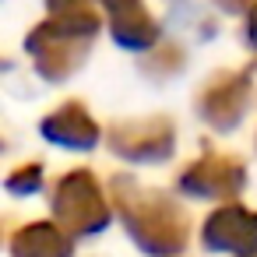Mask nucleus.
Returning <instances> with one entry per match:
<instances>
[{"label": "nucleus", "mask_w": 257, "mask_h": 257, "mask_svg": "<svg viewBox=\"0 0 257 257\" xmlns=\"http://www.w3.org/2000/svg\"><path fill=\"white\" fill-rule=\"evenodd\" d=\"M109 148L127 162H166L176 148V127L169 116L123 120L109 127Z\"/></svg>", "instance_id": "5"}, {"label": "nucleus", "mask_w": 257, "mask_h": 257, "mask_svg": "<svg viewBox=\"0 0 257 257\" xmlns=\"http://www.w3.org/2000/svg\"><path fill=\"white\" fill-rule=\"evenodd\" d=\"M201 243L211 253L257 257V211L243 204H222L201 225Z\"/></svg>", "instance_id": "7"}, {"label": "nucleus", "mask_w": 257, "mask_h": 257, "mask_svg": "<svg viewBox=\"0 0 257 257\" xmlns=\"http://www.w3.org/2000/svg\"><path fill=\"white\" fill-rule=\"evenodd\" d=\"M113 204L116 215L134 239V246L148 257H180L190 239V222L183 208L152 187L134 183L127 173L113 176Z\"/></svg>", "instance_id": "2"}, {"label": "nucleus", "mask_w": 257, "mask_h": 257, "mask_svg": "<svg viewBox=\"0 0 257 257\" xmlns=\"http://www.w3.org/2000/svg\"><path fill=\"white\" fill-rule=\"evenodd\" d=\"M246 46L257 50V4L246 11Z\"/></svg>", "instance_id": "12"}, {"label": "nucleus", "mask_w": 257, "mask_h": 257, "mask_svg": "<svg viewBox=\"0 0 257 257\" xmlns=\"http://www.w3.org/2000/svg\"><path fill=\"white\" fill-rule=\"evenodd\" d=\"M102 29V18L92 4L74 0H50L46 18L25 36V50L39 71V78L60 85L71 74L81 71L88 60V50Z\"/></svg>", "instance_id": "1"}, {"label": "nucleus", "mask_w": 257, "mask_h": 257, "mask_svg": "<svg viewBox=\"0 0 257 257\" xmlns=\"http://www.w3.org/2000/svg\"><path fill=\"white\" fill-rule=\"evenodd\" d=\"M71 236L53 222H29L11 236V257H71Z\"/></svg>", "instance_id": "10"}, {"label": "nucleus", "mask_w": 257, "mask_h": 257, "mask_svg": "<svg viewBox=\"0 0 257 257\" xmlns=\"http://www.w3.org/2000/svg\"><path fill=\"white\" fill-rule=\"evenodd\" d=\"M246 106H250V71H225V74H215L204 92L197 95V113L208 127L215 131H232L239 127V120L246 116Z\"/></svg>", "instance_id": "6"}, {"label": "nucleus", "mask_w": 257, "mask_h": 257, "mask_svg": "<svg viewBox=\"0 0 257 257\" xmlns=\"http://www.w3.org/2000/svg\"><path fill=\"white\" fill-rule=\"evenodd\" d=\"M11 194H18V197H29V194H36L39 187H43V166L39 162H29V166H18L11 176H8V183H4Z\"/></svg>", "instance_id": "11"}, {"label": "nucleus", "mask_w": 257, "mask_h": 257, "mask_svg": "<svg viewBox=\"0 0 257 257\" xmlns=\"http://www.w3.org/2000/svg\"><path fill=\"white\" fill-rule=\"evenodd\" d=\"M50 208H53L57 225L67 236H95L113 218L109 201L92 169H71L67 176H60V183L53 187Z\"/></svg>", "instance_id": "3"}, {"label": "nucleus", "mask_w": 257, "mask_h": 257, "mask_svg": "<svg viewBox=\"0 0 257 257\" xmlns=\"http://www.w3.org/2000/svg\"><path fill=\"white\" fill-rule=\"evenodd\" d=\"M39 131H43L46 141H53L60 148H71V152H92L99 145V123L92 120L85 102H74V99L57 106L53 113H46Z\"/></svg>", "instance_id": "8"}, {"label": "nucleus", "mask_w": 257, "mask_h": 257, "mask_svg": "<svg viewBox=\"0 0 257 257\" xmlns=\"http://www.w3.org/2000/svg\"><path fill=\"white\" fill-rule=\"evenodd\" d=\"M246 187V166L236 155L208 152L180 173V190L201 201H229L239 197Z\"/></svg>", "instance_id": "4"}, {"label": "nucleus", "mask_w": 257, "mask_h": 257, "mask_svg": "<svg viewBox=\"0 0 257 257\" xmlns=\"http://www.w3.org/2000/svg\"><path fill=\"white\" fill-rule=\"evenodd\" d=\"M106 18H109V32L113 43L123 50H152L159 43V22L152 18V11L134 0H106Z\"/></svg>", "instance_id": "9"}]
</instances>
